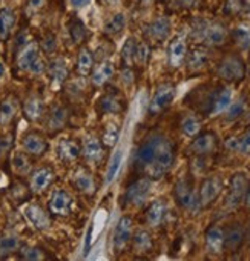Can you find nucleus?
Wrapping results in <instances>:
<instances>
[{
  "mask_svg": "<svg viewBox=\"0 0 250 261\" xmlns=\"http://www.w3.org/2000/svg\"><path fill=\"white\" fill-rule=\"evenodd\" d=\"M218 146V137L215 133H204L195 136V140L190 143V151L195 155H209Z\"/></svg>",
  "mask_w": 250,
  "mask_h": 261,
  "instance_id": "f8f14e48",
  "label": "nucleus"
},
{
  "mask_svg": "<svg viewBox=\"0 0 250 261\" xmlns=\"http://www.w3.org/2000/svg\"><path fill=\"white\" fill-rule=\"evenodd\" d=\"M16 23V14L10 8L0 10V39H7Z\"/></svg>",
  "mask_w": 250,
  "mask_h": 261,
  "instance_id": "473e14b6",
  "label": "nucleus"
},
{
  "mask_svg": "<svg viewBox=\"0 0 250 261\" xmlns=\"http://www.w3.org/2000/svg\"><path fill=\"white\" fill-rule=\"evenodd\" d=\"M180 129L186 137H195L201 130V121L197 115H184L181 118Z\"/></svg>",
  "mask_w": 250,
  "mask_h": 261,
  "instance_id": "2f4dec72",
  "label": "nucleus"
},
{
  "mask_svg": "<svg viewBox=\"0 0 250 261\" xmlns=\"http://www.w3.org/2000/svg\"><path fill=\"white\" fill-rule=\"evenodd\" d=\"M124 25H126V17H124V14H115L112 19H109V22L104 25V33L106 34H118Z\"/></svg>",
  "mask_w": 250,
  "mask_h": 261,
  "instance_id": "a19ab883",
  "label": "nucleus"
},
{
  "mask_svg": "<svg viewBox=\"0 0 250 261\" xmlns=\"http://www.w3.org/2000/svg\"><path fill=\"white\" fill-rule=\"evenodd\" d=\"M148 34L157 42H163L171 34V20L168 17H158L148 27Z\"/></svg>",
  "mask_w": 250,
  "mask_h": 261,
  "instance_id": "b1692460",
  "label": "nucleus"
},
{
  "mask_svg": "<svg viewBox=\"0 0 250 261\" xmlns=\"http://www.w3.org/2000/svg\"><path fill=\"white\" fill-rule=\"evenodd\" d=\"M91 0H71V5L75 7V8H81V7H86Z\"/></svg>",
  "mask_w": 250,
  "mask_h": 261,
  "instance_id": "13d9d810",
  "label": "nucleus"
},
{
  "mask_svg": "<svg viewBox=\"0 0 250 261\" xmlns=\"http://www.w3.org/2000/svg\"><path fill=\"white\" fill-rule=\"evenodd\" d=\"M186 60H187V69L190 72H198V71H203L207 66L209 53L203 46H195L189 53V56H186Z\"/></svg>",
  "mask_w": 250,
  "mask_h": 261,
  "instance_id": "6ab92c4d",
  "label": "nucleus"
},
{
  "mask_svg": "<svg viewBox=\"0 0 250 261\" xmlns=\"http://www.w3.org/2000/svg\"><path fill=\"white\" fill-rule=\"evenodd\" d=\"M25 217L37 230H46L51 226V218H49L48 212L36 203H31L26 206Z\"/></svg>",
  "mask_w": 250,
  "mask_h": 261,
  "instance_id": "ddd939ff",
  "label": "nucleus"
},
{
  "mask_svg": "<svg viewBox=\"0 0 250 261\" xmlns=\"http://www.w3.org/2000/svg\"><path fill=\"white\" fill-rule=\"evenodd\" d=\"M226 7H227L226 8V13H229V14H233V13H236L241 8L239 4H238V0H229Z\"/></svg>",
  "mask_w": 250,
  "mask_h": 261,
  "instance_id": "864d4df0",
  "label": "nucleus"
},
{
  "mask_svg": "<svg viewBox=\"0 0 250 261\" xmlns=\"http://www.w3.org/2000/svg\"><path fill=\"white\" fill-rule=\"evenodd\" d=\"M11 166H13L14 172L19 175H25L31 171V162L26 157V154H23V152H14V155L11 159Z\"/></svg>",
  "mask_w": 250,
  "mask_h": 261,
  "instance_id": "e433bc0d",
  "label": "nucleus"
},
{
  "mask_svg": "<svg viewBox=\"0 0 250 261\" xmlns=\"http://www.w3.org/2000/svg\"><path fill=\"white\" fill-rule=\"evenodd\" d=\"M142 2H145V4H148V2H151V0H142Z\"/></svg>",
  "mask_w": 250,
  "mask_h": 261,
  "instance_id": "052dcab7",
  "label": "nucleus"
},
{
  "mask_svg": "<svg viewBox=\"0 0 250 261\" xmlns=\"http://www.w3.org/2000/svg\"><path fill=\"white\" fill-rule=\"evenodd\" d=\"M45 112V103L39 95H31L23 103V114L30 121H37Z\"/></svg>",
  "mask_w": 250,
  "mask_h": 261,
  "instance_id": "5701e85b",
  "label": "nucleus"
},
{
  "mask_svg": "<svg viewBox=\"0 0 250 261\" xmlns=\"http://www.w3.org/2000/svg\"><path fill=\"white\" fill-rule=\"evenodd\" d=\"M118 134H120V127L118 124H115L114 121H109L104 126V133H103V145L106 148H112L117 140H118Z\"/></svg>",
  "mask_w": 250,
  "mask_h": 261,
  "instance_id": "ea45409f",
  "label": "nucleus"
},
{
  "mask_svg": "<svg viewBox=\"0 0 250 261\" xmlns=\"http://www.w3.org/2000/svg\"><path fill=\"white\" fill-rule=\"evenodd\" d=\"M242 203L247 209H250V181L247 183V188H245V192H244V198H242Z\"/></svg>",
  "mask_w": 250,
  "mask_h": 261,
  "instance_id": "6e6d98bb",
  "label": "nucleus"
},
{
  "mask_svg": "<svg viewBox=\"0 0 250 261\" xmlns=\"http://www.w3.org/2000/svg\"><path fill=\"white\" fill-rule=\"evenodd\" d=\"M236 142H238V137H230L226 140V148L229 151H235L236 152Z\"/></svg>",
  "mask_w": 250,
  "mask_h": 261,
  "instance_id": "5fc2aeb1",
  "label": "nucleus"
},
{
  "mask_svg": "<svg viewBox=\"0 0 250 261\" xmlns=\"http://www.w3.org/2000/svg\"><path fill=\"white\" fill-rule=\"evenodd\" d=\"M71 209H72V197L63 189L54 191V194L51 195V200H49L51 214L57 215V217H66V215H69Z\"/></svg>",
  "mask_w": 250,
  "mask_h": 261,
  "instance_id": "9b49d317",
  "label": "nucleus"
},
{
  "mask_svg": "<svg viewBox=\"0 0 250 261\" xmlns=\"http://www.w3.org/2000/svg\"><path fill=\"white\" fill-rule=\"evenodd\" d=\"M74 185L75 188L85 194V195H94L95 194V181H94V177L88 172V171H78L74 177Z\"/></svg>",
  "mask_w": 250,
  "mask_h": 261,
  "instance_id": "c756f323",
  "label": "nucleus"
},
{
  "mask_svg": "<svg viewBox=\"0 0 250 261\" xmlns=\"http://www.w3.org/2000/svg\"><path fill=\"white\" fill-rule=\"evenodd\" d=\"M68 123V111L66 108L60 106V105H54L48 114V120H46V127L49 133H57V130H62Z\"/></svg>",
  "mask_w": 250,
  "mask_h": 261,
  "instance_id": "a211bd4d",
  "label": "nucleus"
},
{
  "mask_svg": "<svg viewBox=\"0 0 250 261\" xmlns=\"http://www.w3.org/2000/svg\"><path fill=\"white\" fill-rule=\"evenodd\" d=\"M137 40L134 37L128 39V42L124 43L123 49H121V60L124 65H131L134 62V57H135V49H137Z\"/></svg>",
  "mask_w": 250,
  "mask_h": 261,
  "instance_id": "79ce46f5",
  "label": "nucleus"
},
{
  "mask_svg": "<svg viewBox=\"0 0 250 261\" xmlns=\"http://www.w3.org/2000/svg\"><path fill=\"white\" fill-rule=\"evenodd\" d=\"M174 159H175V151H174V145L171 143V140H168L166 137H163L154 163L151 165L149 171H151V177L152 178H161L174 165Z\"/></svg>",
  "mask_w": 250,
  "mask_h": 261,
  "instance_id": "f257e3e1",
  "label": "nucleus"
},
{
  "mask_svg": "<svg viewBox=\"0 0 250 261\" xmlns=\"http://www.w3.org/2000/svg\"><path fill=\"white\" fill-rule=\"evenodd\" d=\"M134 247L138 250V252H148L152 249V238L149 235L148 230H137L135 235H134Z\"/></svg>",
  "mask_w": 250,
  "mask_h": 261,
  "instance_id": "58836bf2",
  "label": "nucleus"
},
{
  "mask_svg": "<svg viewBox=\"0 0 250 261\" xmlns=\"http://www.w3.org/2000/svg\"><path fill=\"white\" fill-rule=\"evenodd\" d=\"M221 189H223V180L219 177L212 175V177L204 178L200 188V194H198L200 206L207 207L209 204H212L221 194Z\"/></svg>",
  "mask_w": 250,
  "mask_h": 261,
  "instance_id": "6e6552de",
  "label": "nucleus"
},
{
  "mask_svg": "<svg viewBox=\"0 0 250 261\" xmlns=\"http://www.w3.org/2000/svg\"><path fill=\"white\" fill-rule=\"evenodd\" d=\"M54 178H55V175H54L52 169H49V168H40V169L34 171L31 175V180H30L31 191L36 194L43 192L45 189L49 188V185L54 181Z\"/></svg>",
  "mask_w": 250,
  "mask_h": 261,
  "instance_id": "f3484780",
  "label": "nucleus"
},
{
  "mask_svg": "<svg viewBox=\"0 0 250 261\" xmlns=\"http://www.w3.org/2000/svg\"><path fill=\"white\" fill-rule=\"evenodd\" d=\"M48 74L55 85H62L68 77V65L63 59H52L48 65Z\"/></svg>",
  "mask_w": 250,
  "mask_h": 261,
  "instance_id": "c85d7f7f",
  "label": "nucleus"
},
{
  "mask_svg": "<svg viewBox=\"0 0 250 261\" xmlns=\"http://www.w3.org/2000/svg\"><path fill=\"white\" fill-rule=\"evenodd\" d=\"M131 237H132V218L128 215H123L114 230V237H112L114 249L121 250L131 241Z\"/></svg>",
  "mask_w": 250,
  "mask_h": 261,
  "instance_id": "9d476101",
  "label": "nucleus"
},
{
  "mask_svg": "<svg viewBox=\"0 0 250 261\" xmlns=\"http://www.w3.org/2000/svg\"><path fill=\"white\" fill-rule=\"evenodd\" d=\"M161 140H163V136L155 134V136H151L140 146V149L137 151V155H135V165L140 169H149L151 168V165L154 163V159H155V154H157V149H158Z\"/></svg>",
  "mask_w": 250,
  "mask_h": 261,
  "instance_id": "39448f33",
  "label": "nucleus"
},
{
  "mask_svg": "<svg viewBox=\"0 0 250 261\" xmlns=\"http://www.w3.org/2000/svg\"><path fill=\"white\" fill-rule=\"evenodd\" d=\"M233 39L236 45L244 49L250 51V25H239L233 30Z\"/></svg>",
  "mask_w": 250,
  "mask_h": 261,
  "instance_id": "f704fd0d",
  "label": "nucleus"
},
{
  "mask_svg": "<svg viewBox=\"0 0 250 261\" xmlns=\"http://www.w3.org/2000/svg\"><path fill=\"white\" fill-rule=\"evenodd\" d=\"M69 36L74 43H81L88 36V30H86L85 23L78 19H74L69 23Z\"/></svg>",
  "mask_w": 250,
  "mask_h": 261,
  "instance_id": "4c0bfd02",
  "label": "nucleus"
},
{
  "mask_svg": "<svg viewBox=\"0 0 250 261\" xmlns=\"http://www.w3.org/2000/svg\"><path fill=\"white\" fill-rule=\"evenodd\" d=\"M216 75L224 82H241L245 77V63L238 56H226L216 66Z\"/></svg>",
  "mask_w": 250,
  "mask_h": 261,
  "instance_id": "f03ea898",
  "label": "nucleus"
},
{
  "mask_svg": "<svg viewBox=\"0 0 250 261\" xmlns=\"http://www.w3.org/2000/svg\"><path fill=\"white\" fill-rule=\"evenodd\" d=\"M46 0H28V5H26V10L30 13H36L39 11L43 5H45Z\"/></svg>",
  "mask_w": 250,
  "mask_h": 261,
  "instance_id": "8fccbe9b",
  "label": "nucleus"
},
{
  "mask_svg": "<svg viewBox=\"0 0 250 261\" xmlns=\"http://www.w3.org/2000/svg\"><path fill=\"white\" fill-rule=\"evenodd\" d=\"M248 243H250V240H248Z\"/></svg>",
  "mask_w": 250,
  "mask_h": 261,
  "instance_id": "680f3d73",
  "label": "nucleus"
},
{
  "mask_svg": "<svg viewBox=\"0 0 250 261\" xmlns=\"http://www.w3.org/2000/svg\"><path fill=\"white\" fill-rule=\"evenodd\" d=\"M121 79H123V82L126 83V85H132V82H134V72H132V69L131 68H124L121 71Z\"/></svg>",
  "mask_w": 250,
  "mask_h": 261,
  "instance_id": "3c124183",
  "label": "nucleus"
},
{
  "mask_svg": "<svg viewBox=\"0 0 250 261\" xmlns=\"http://www.w3.org/2000/svg\"><path fill=\"white\" fill-rule=\"evenodd\" d=\"M103 146L101 143L98 142V139L89 136L85 139L83 142V155L88 162H92V163H97L103 159Z\"/></svg>",
  "mask_w": 250,
  "mask_h": 261,
  "instance_id": "a878e982",
  "label": "nucleus"
},
{
  "mask_svg": "<svg viewBox=\"0 0 250 261\" xmlns=\"http://www.w3.org/2000/svg\"><path fill=\"white\" fill-rule=\"evenodd\" d=\"M121 160H123V152L118 151V152L112 157V160H110V163H109V168H107V171H106V178H104L106 185H109V183L114 181V178H115V175L118 174V169H120V166H121Z\"/></svg>",
  "mask_w": 250,
  "mask_h": 261,
  "instance_id": "37998d69",
  "label": "nucleus"
},
{
  "mask_svg": "<svg viewBox=\"0 0 250 261\" xmlns=\"http://www.w3.org/2000/svg\"><path fill=\"white\" fill-rule=\"evenodd\" d=\"M236 152L241 155H250V129L245 130L242 136L238 137L236 142Z\"/></svg>",
  "mask_w": 250,
  "mask_h": 261,
  "instance_id": "49530a36",
  "label": "nucleus"
},
{
  "mask_svg": "<svg viewBox=\"0 0 250 261\" xmlns=\"http://www.w3.org/2000/svg\"><path fill=\"white\" fill-rule=\"evenodd\" d=\"M149 56H151V48L148 43L142 42L137 45V49H135V57L134 60L138 63V65H145L148 60H149Z\"/></svg>",
  "mask_w": 250,
  "mask_h": 261,
  "instance_id": "de8ad7c7",
  "label": "nucleus"
},
{
  "mask_svg": "<svg viewBox=\"0 0 250 261\" xmlns=\"http://www.w3.org/2000/svg\"><path fill=\"white\" fill-rule=\"evenodd\" d=\"M187 56V43H186V37L184 36H178L175 37L168 49V59H169V65L172 68H178L183 65V62L186 60Z\"/></svg>",
  "mask_w": 250,
  "mask_h": 261,
  "instance_id": "2eb2a0df",
  "label": "nucleus"
},
{
  "mask_svg": "<svg viewBox=\"0 0 250 261\" xmlns=\"http://www.w3.org/2000/svg\"><path fill=\"white\" fill-rule=\"evenodd\" d=\"M98 109L101 114H118L123 109L121 100L118 98L117 94L114 92H106L100 97L98 103H97Z\"/></svg>",
  "mask_w": 250,
  "mask_h": 261,
  "instance_id": "bb28decb",
  "label": "nucleus"
},
{
  "mask_svg": "<svg viewBox=\"0 0 250 261\" xmlns=\"http://www.w3.org/2000/svg\"><path fill=\"white\" fill-rule=\"evenodd\" d=\"M166 217V204L163 200H155L146 211V223L152 227H158Z\"/></svg>",
  "mask_w": 250,
  "mask_h": 261,
  "instance_id": "cd10ccee",
  "label": "nucleus"
},
{
  "mask_svg": "<svg viewBox=\"0 0 250 261\" xmlns=\"http://www.w3.org/2000/svg\"><path fill=\"white\" fill-rule=\"evenodd\" d=\"M244 109H245V98L244 97H241V98H238L236 101H233V103H230V106L227 108V120L229 121H232V120H236L238 117H241L242 115V112H244Z\"/></svg>",
  "mask_w": 250,
  "mask_h": 261,
  "instance_id": "c03bdc74",
  "label": "nucleus"
},
{
  "mask_svg": "<svg viewBox=\"0 0 250 261\" xmlns=\"http://www.w3.org/2000/svg\"><path fill=\"white\" fill-rule=\"evenodd\" d=\"M247 183H248V180H247L245 174H242V172H238L230 178L229 194H227V198H226V206L229 209H236L242 203Z\"/></svg>",
  "mask_w": 250,
  "mask_h": 261,
  "instance_id": "0eeeda50",
  "label": "nucleus"
},
{
  "mask_svg": "<svg viewBox=\"0 0 250 261\" xmlns=\"http://www.w3.org/2000/svg\"><path fill=\"white\" fill-rule=\"evenodd\" d=\"M245 238V230L241 223H232L224 232V249L229 252H236Z\"/></svg>",
  "mask_w": 250,
  "mask_h": 261,
  "instance_id": "4468645a",
  "label": "nucleus"
},
{
  "mask_svg": "<svg viewBox=\"0 0 250 261\" xmlns=\"http://www.w3.org/2000/svg\"><path fill=\"white\" fill-rule=\"evenodd\" d=\"M206 247L215 255L224 250V230L219 226H212L206 230Z\"/></svg>",
  "mask_w": 250,
  "mask_h": 261,
  "instance_id": "412c9836",
  "label": "nucleus"
},
{
  "mask_svg": "<svg viewBox=\"0 0 250 261\" xmlns=\"http://www.w3.org/2000/svg\"><path fill=\"white\" fill-rule=\"evenodd\" d=\"M40 59L39 56V46L37 43L31 42V43H26L22 51L19 53V57H17V66L23 71H30L31 66Z\"/></svg>",
  "mask_w": 250,
  "mask_h": 261,
  "instance_id": "aec40b11",
  "label": "nucleus"
},
{
  "mask_svg": "<svg viewBox=\"0 0 250 261\" xmlns=\"http://www.w3.org/2000/svg\"><path fill=\"white\" fill-rule=\"evenodd\" d=\"M19 253L23 259H28V261H39V259H43L45 255L40 249L37 247H33V246H23L19 249Z\"/></svg>",
  "mask_w": 250,
  "mask_h": 261,
  "instance_id": "a18cd8bd",
  "label": "nucleus"
},
{
  "mask_svg": "<svg viewBox=\"0 0 250 261\" xmlns=\"http://www.w3.org/2000/svg\"><path fill=\"white\" fill-rule=\"evenodd\" d=\"M42 48H43V51L45 53H54L55 51V48H57V39L52 36V34H48L43 40H42Z\"/></svg>",
  "mask_w": 250,
  "mask_h": 261,
  "instance_id": "09e8293b",
  "label": "nucleus"
},
{
  "mask_svg": "<svg viewBox=\"0 0 250 261\" xmlns=\"http://www.w3.org/2000/svg\"><path fill=\"white\" fill-rule=\"evenodd\" d=\"M193 36L200 40L206 42V45L210 46H219L227 39V30L221 23H207V22H198L193 27Z\"/></svg>",
  "mask_w": 250,
  "mask_h": 261,
  "instance_id": "20e7f679",
  "label": "nucleus"
},
{
  "mask_svg": "<svg viewBox=\"0 0 250 261\" xmlns=\"http://www.w3.org/2000/svg\"><path fill=\"white\" fill-rule=\"evenodd\" d=\"M151 180L149 178H140L137 181H134L128 189L126 194H124V203L129 206H143L148 200V195L151 192Z\"/></svg>",
  "mask_w": 250,
  "mask_h": 261,
  "instance_id": "423d86ee",
  "label": "nucleus"
},
{
  "mask_svg": "<svg viewBox=\"0 0 250 261\" xmlns=\"http://www.w3.org/2000/svg\"><path fill=\"white\" fill-rule=\"evenodd\" d=\"M19 111V100L14 95H8L0 101V124H8L13 121Z\"/></svg>",
  "mask_w": 250,
  "mask_h": 261,
  "instance_id": "393cba45",
  "label": "nucleus"
},
{
  "mask_svg": "<svg viewBox=\"0 0 250 261\" xmlns=\"http://www.w3.org/2000/svg\"><path fill=\"white\" fill-rule=\"evenodd\" d=\"M22 146L25 149V152H28L30 155L34 157H40L46 152L48 149V142L45 140L43 136H40L39 133H30L23 137L22 140Z\"/></svg>",
  "mask_w": 250,
  "mask_h": 261,
  "instance_id": "dca6fc26",
  "label": "nucleus"
},
{
  "mask_svg": "<svg viewBox=\"0 0 250 261\" xmlns=\"http://www.w3.org/2000/svg\"><path fill=\"white\" fill-rule=\"evenodd\" d=\"M20 249V240L14 235L0 237V256H7Z\"/></svg>",
  "mask_w": 250,
  "mask_h": 261,
  "instance_id": "c9c22d12",
  "label": "nucleus"
},
{
  "mask_svg": "<svg viewBox=\"0 0 250 261\" xmlns=\"http://www.w3.org/2000/svg\"><path fill=\"white\" fill-rule=\"evenodd\" d=\"M92 74V83L95 86H103L107 80L112 79L114 75V65L110 62H101L97 68H94Z\"/></svg>",
  "mask_w": 250,
  "mask_h": 261,
  "instance_id": "7c9ffc66",
  "label": "nucleus"
},
{
  "mask_svg": "<svg viewBox=\"0 0 250 261\" xmlns=\"http://www.w3.org/2000/svg\"><path fill=\"white\" fill-rule=\"evenodd\" d=\"M57 155L63 162H74L81 155V148L77 142L65 139L57 145Z\"/></svg>",
  "mask_w": 250,
  "mask_h": 261,
  "instance_id": "4be33fe9",
  "label": "nucleus"
},
{
  "mask_svg": "<svg viewBox=\"0 0 250 261\" xmlns=\"http://www.w3.org/2000/svg\"><path fill=\"white\" fill-rule=\"evenodd\" d=\"M5 75V65L0 62V77H4Z\"/></svg>",
  "mask_w": 250,
  "mask_h": 261,
  "instance_id": "bf43d9fd",
  "label": "nucleus"
},
{
  "mask_svg": "<svg viewBox=\"0 0 250 261\" xmlns=\"http://www.w3.org/2000/svg\"><path fill=\"white\" fill-rule=\"evenodd\" d=\"M198 2H200V0H178V4H180L181 7H184V8H192V7H195Z\"/></svg>",
  "mask_w": 250,
  "mask_h": 261,
  "instance_id": "4d7b16f0",
  "label": "nucleus"
},
{
  "mask_svg": "<svg viewBox=\"0 0 250 261\" xmlns=\"http://www.w3.org/2000/svg\"><path fill=\"white\" fill-rule=\"evenodd\" d=\"M11 136L8 137H0V155H2L4 152H7L11 146Z\"/></svg>",
  "mask_w": 250,
  "mask_h": 261,
  "instance_id": "603ef678",
  "label": "nucleus"
},
{
  "mask_svg": "<svg viewBox=\"0 0 250 261\" xmlns=\"http://www.w3.org/2000/svg\"><path fill=\"white\" fill-rule=\"evenodd\" d=\"M174 197H175V201L180 207L186 209V211H198L201 206H200V200H198V195L195 194V189H193V185L192 181L187 178V177H183L180 178L175 186H174Z\"/></svg>",
  "mask_w": 250,
  "mask_h": 261,
  "instance_id": "7ed1b4c3",
  "label": "nucleus"
},
{
  "mask_svg": "<svg viewBox=\"0 0 250 261\" xmlns=\"http://www.w3.org/2000/svg\"><path fill=\"white\" fill-rule=\"evenodd\" d=\"M92 66H94V57L92 53L86 48L80 49L78 57H77V65L75 69L80 75H89L92 72Z\"/></svg>",
  "mask_w": 250,
  "mask_h": 261,
  "instance_id": "72a5a7b5",
  "label": "nucleus"
},
{
  "mask_svg": "<svg viewBox=\"0 0 250 261\" xmlns=\"http://www.w3.org/2000/svg\"><path fill=\"white\" fill-rule=\"evenodd\" d=\"M174 97H175V86L174 85H161L155 91V94H154V97L151 100L149 114L154 115V114H158L163 109H166L172 103Z\"/></svg>",
  "mask_w": 250,
  "mask_h": 261,
  "instance_id": "1a4fd4ad",
  "label": "nucleus"
}]
</instances>
